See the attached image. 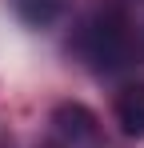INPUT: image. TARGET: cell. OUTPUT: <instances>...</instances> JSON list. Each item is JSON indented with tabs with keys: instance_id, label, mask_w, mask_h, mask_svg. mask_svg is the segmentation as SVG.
Instances as JSON below:
<instances>
[{
	"instance_id": "1",
	"label": "cell",
	"mask_w": 144,
	"mask_h": 148,
	"mask_svg": "<svg viewBox=\"0 0 144 148\" xmlns=\"http://www.w3.org/2000/svg\"><path fill=\"white\" fill-rule=\"evenodd\" d=\"M76 48H80V56H84L92 68L112 72V68H120V64H128V28H124L120 16L100 12V16H92L88 24L80 28Z\"/></svg>"
},
{
	"instance_id": "2",
	"label": "cell",
	"mask_w": 144,
	"mask_h": 148,
	"mask_svg": "<svg viewBox=\"0 0 144 148\" xmlns=\"http://www.w3.org/2000/svg\"><path fill=\"white\" fill-rule=\"evenodd\" d=\"M52 124H56V136L64 148H96L100 144V128H96V116L80 104H60L52 112Z\"/></svg>"
},
{
	"instance_id": "3",
	"label": "cell",
	"mask_w": 144,
	"mask_h": 148,
	"mask_svg": "<svg viewBox=\"0 0 144 148\" xmlns=\"http://www.w3.org/2000/svg\"><path fill=\"white\" fill-rule=\"evenodd\" d=\"M116 124L132 140L144 136V80H132L116 92Z\"/></svg>"
},
{
	"instance_id": "4",
	"label": "cell",
	"mask_w": 144,
	"mask_h": 148,
	"mask_svg": "<svg viewBox=\"0 0 144 148\" xmlns=\"http://www.w3.org/2000/svg\"><path fill=\"white\" fill-rule=\"evenodd\" d=\"M68 0H12V12L20 16L28 28H48L64 16Z\"/></svg>"
}]
</instances>
